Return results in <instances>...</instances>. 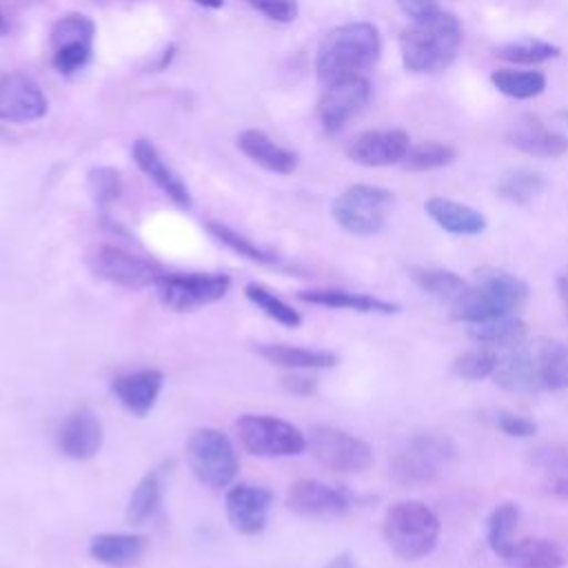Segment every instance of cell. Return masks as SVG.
Instances as JSON below:
<instances>
[{"mask_svg": "<svg viewBox=\"0 0 568 568\" xmlns=\"http://www.w3.org/2000/svg\"><path fill=\"white\" fill-rule=\"evenodd\" d=\"M493 379L515 393L568 388V342L532 339L497 351Z\"/></svg>", "mask_w": 568, "mask_h": 568, "instance_id": "1", "label": "cell"}, {"mask_svg": "<svg viewBox=\"0 0 568 568\" xmlns=\"http://www.w3.org/2000/svg\"><path fill=\"white\" fill-rule=\"evenodd\" d=\"M528 300V284L504 268L481 266L450 302V317L464 324L517 315Z\"/></svg>", "mask_w": 568, "mask_h": 568, "instance_id": "2", "label": "cell"}, {"mask_svg": "<svg viewBox=\"0 0 568 568\" xmlns=\"http://www.w3.org/2000/svg\"><path fill=\"white\" fill-rule=\"evenodd\" d=\"M462 22L450 11H433L399 33L402 64L410 73H435L453 64L462 47Z\"/></svg>", "mask_w": 568, "mask_h": 568, "instance_id": "3", "label": "cell"}, {"mask_svg": "<svg viewBox=\"0 0 568 568\" xmlns=\"http://www.w3.org/2000/svg\"><path fill=\"white\" fill-rule=\"evenodd\" d=\"M382 53V38L371 22H348L331 29L315 53V71L324 84L362 75Z\"/></svg>", "mask_w": 568, "mask_h": 568, "instance_id": "4", "label": "cell"}, {"mask_svg": "<svg viewBox=\"0 0 568 568\" xmlns=\"http://www.w3.org/2000/svg\"><path fill=\"white\" fill-rule=\"evenodd\" d=\"M388 548L406 561L430 555L439 541L442 524L433 508L419 499H399L390 504L382 519Z\"/></svg>", "mask_w": 568, "mask_h": 568, "instance_id": "5", "label": "cell"}, {"mask_svg": "<svg viewBox=\"0 0 568 568\" xmlns=\"http://www.w3.org/2000/svg\"><path fill=\"white\" fill-rule=\"evenodd\" d=\"M193 477L209 488H226L240 470L233 442L217 428H195L184 446Z\"/></svg>", "mask_w": 568, "mask_h": 568, "instance_id": "6", "label": "cell"}, {"mask_svg": "<svg viewBox=\"0 0 568 568\" xmlns=\"http://www.w3.org/2000/svg\"><path fill=\"white\" fill-rule=\"evenodd\" d=\"M393 193L373 184H353L342 191L331 206L333 220L353 235H375L384 229L390 209Z\"/></svg>", "mask_w": 568, "mask_h": 568, "instance_id": "7", "label": "cell"}, {"mask_svg": "<svg viewBox=\"0 0 568 568\" xmlns=\"http://www.w3.org/2000/svg\"><path fill=\"white\" fill-rule=\"evenodd\" d=\"M240 446L257 457H293L306 450V435L275 415L246 413L235 422Z\"/></svg>", "mask_w": 568, "mask_h": 568, "instance_id": "8", "label": "cell"}, {"mask_svg": "<svg viewBox=\"0 0 568 568\" xmlns=\"http://www.w3.org/2000/svg\"><path fill=\"white\" fill-rule=\"evenodd\" d=\"M89 268L104 282L122 288L155 286L166 273L164 266L151 257L131 253L118 244H98L87 255Z\"/></svg>", "mask_w": 568, "mask_h": 568, "instance_id": "9", "label": "cell"}, {"mask_svg": "<svg viewBox=\"0 0 568 568\" xmlns=\"http://www.w3.org/2000/svg\"><path fill=\"white\" fill-rule=\"evenodd\" d=\"M231 288L226 273H164L155 293L164 308L175 313H191L220 302Z\"/></svg>", "mask_w": 568, "mask_h": 568, "instance_id": "10", "label": "cell"}, {"mask_svg": "<svg viewBox=\"0 0 568 568\" xmlns=\"http://www.w3.org/2000/svg\"><path fill=\"white\" fill-rule=\"evenodd\" d=\"M306 448L328 470L362 473L373 464V448L353 433L315 424L306 435Z\"/></svg>", "mask_w": 568, "mask_h": 568, "instance_id": "11", "label": "cell"}, {"mask_svg": "<svg viewBox=\"0 0 568 568\" xmlns=\"http://www.w3.org/2000/svg\"><path fill=\"white\" fill-rule=\"evenodd\" d=\"M455 457V444L444 435H417L395 457L393 475L404 484L433 479Z\"/></svg>", "mask_w": 568, "mask_h": 568, "instance_id": "12", "label": "cell"}, {"mask_svg": "<svg viewBox=\"0 0 568 568\" xmlns=\"http://www.w3.org/2000/svg\"><path fill=\"white\" fill-rule=\"evenodd\" d=\"M286 506L300 517L337 519L351 510L353 499L344 488L317 479H297L286 493Z\"/></svg>", "mask_w": 568, "mask_h": 568, "instance_id": "13", "label": "cell"}, {"mask_svg": "<svg viewBox=\"0 0 568 568\" xmlns=\"http://www.w3.org/2000/svg\"><path fill=\"white\" fill-rule=\"evenodd\" d=\"M271 506V488L255 484H233L224 497L226 519L240 535H260L266 528Z\"/></svg>", "mask_w": 568, "mask_h": 568, "instance_id": "14", "label": "cell"}, {"mask_svg": "<svg viewBox=\"0 0 568 568\" xmlns=\"http://www.w3.org/2000/svg\"><path fill=\"white\" fill-rule=\"evenodd\" d=\"M371 82L364 75L346 78L326 84V91L320 100L317 115L326 133H337L344 124L368 102Z\"/></svg>", "mask_w": 568, "mask_h": 568, "instance_id": "15", "label": "cell"}, {"mask_svg": "<svg viewBox=\"0 0 568 568\" xmlns=\"http://www.w3.org/2000/svg\"><path fill=\"white\" fill-rule=\"evenodd\" d=\"M49 100L40 84L20 71L0 75V120L33 122L44 118Z\"/></svg>", "mask_w": 568, "mask_h": 568, "instance_id": "16", "label": "cell"}, {"mask_svg": "<svg viewBox=\"0 0 568 568\" xmlns=\"http://www.w3.org/2000/svg\"><path fill=\"white\" fill-rule=\"evenodd\" d=\"M104 430L98 415L82 406L71 410L55 430V446L58 450L75 462L93 459L102 448Z\"/></svg>", "mask_w": 568, "mask_h": 568, "instance_id": "17", "label": "cell"}, {"mask_svg": "<svg viewBox=\"0 0 568 568\" xmlns=\"http://www.w3.org/2000/svg\"><path fill=\"white\" fill-rule=\"evenodd\" d=\"M410 138L404 129H375L355 135L346 144V158L362 166H390L406 158Z\"/></svg>", "mask_w": 568, "mask_h": 568, "instance_id": "18", "label": "cell"}, {"mask_svg": "<svg viewBox=\"0 0 568 568\" xmlns=\"http://www.w3.org/2000/svg\"><path fill=\"white\" fill-rule=\"evenodd\" d=\"M131 155L138 164V169L180 209H191L193 206V197L191 191L186 186V182L180 178L178 171H173V166L162 158V153L158 151V146L146 140V138H138L131 146Z\"/></svg>", "mask_w": 568, "mask_h": 568, "instance_id": "19", "label": "cell"}, {"mask_svg": "<svg viewBox=\"0 0 568 568\" xmlns=\"http://www.w3.org/2000/svg\"><path fill=\"white\" fill-rule=\"evenodd\" d=\"M164 386V373L158 368H140L111 379L113 397L135 417H146Z\"/></svg>", "mask_w": 568, "mask_h": 568, "instance_id": "20", "label": "cell"}, {"mask_svg": "<svg viewBox=\"0 0 568 568\" xmlns=\"http://www.w3.org/2000/svg\"><path fill=\"white\" fill-rule=\"evenodd\" d=\"M506 140L521 153L537 158H561L568 153V138L548 129L535 115H521L506 133Z\"/></svg>", "mask_w": 568, "mask_h": 568, "instance_id": "21", "label": "cell"}, {"mask_svg": "<svg viewBox=\"0 0 568 568\" xmlns=\"http://www.w3.org/2000/svg\"><path fill=\"white\" fill-rule=\"evenodd\" d=\"M235 144L251 162L277 175H291L300 164L295 151L277 144L260 129H244L242 133H237Z\"/></svg>", "mask_w": 568, "mask_h": 568, "instance_id": "22", "label": "cell"}, {"mask_svg": "<svg viewBox=\"0 0 568 568\" xmlns=\"http://www.w3.org/2000/svg\"><path fill=\"white\" fill-rule=\"evenodd\" d=\"M173 462H162L153 466L133 488L129 501H126V524L131 526H142L146 524L162 506L164 493H166V479L171 475Z\"/></svg>", "mask_w": 568, "mask_h": 568, "instance_id": "23", "label": "cell"}, {"mask_svg": "<svg viewBox=\"0 0 568 568\" xmlns=\"http://www.w3.org/2000/svg\"><path fill=\"white\" fill-rule=\"evenodd\" d=\"M149 541L138 532H100L89 541V555L111 568H129L146 555Z\"/></svg>", "mask_w": 568, "mask_h": 568, "instance_id": "24", "label": "cell"}, {"mask_svg": "<svg viewBox=\"0 0 568 568\" xmlns=\"http://www.w3.org/2000/svg\"><path fill=\"white\" fill-rule=\"evenodd\" d=\"M253 351L273 366L288 371H317L339 364V355L324 348H304L291 344H253Z\"/></svg>", "mask_w": 568, "mask_h": 568, "instance_id": "25", "label": "cell"}, {"mask_svg": "<svg viewBox=\"0 0 568 568\" xmlns=\"http://www.w3.org/2000/svg\"><path fill=\"white\" fill-rule=\"evenodd\" d=\"M428 217L444 231L453 233V235H479L486 229V217L484 213H479L477 209L457 202V200H448V197H428L424 204Z\"/></svg>", "mask_w": 568, "mask_h": 568, "instance_id": "26", "label": "cell"}, {"mask_svg": "<svg viewBox=\"0 0 568 568\" xmlns=\"http://www.w3.org/2000/svg\"><path fill=\"white\" fill-rule=\"evenodd\" d=\"M297 300L315 306H328V308H346V311H357V313H397L399 304L388 302L368 293H355V291H344V288H308L300 291Z\"/></svg>", "mask_w": 568, "mask_h": 568, "instance_id": "27", "label": "cell"}, {"mask_svg": "<svg viewBox=\"0 0 568 568\" xmlns=\"http://www.w3.org/2000/svg\"><path fill=\"white\" fill-rule=\"evenodd\" d=\"M468 337L475 339L479 346H488L495 351H506L517 344H521L528 335V324L519 320L517 315H506V317H495V320H484L468 324L466 328Z\"/></svg>", "mask_w": 568, "mask_h": 568, "instance_id": "28", "label": "cell"}, {"mask_svg": "<svg viewBox=\"0 0 568 568\" xmlns=\"http://www.w3.org/2000/svg\"><path fill=\"white\" fill-rule=\"evenodd\" d=\"M504 561L510 568H561L566 557L555 541L541 537H526L515 539Z\"/></svg>", "mask_w": 568, "mask_h": 568, "instance_id": "29", "label": "cell"}, {"mask_svg": "<svg viewBox=\"0 0 568 568\" xmlns=\"http://www.w3.org/2000/svg\"><path fill=\"white\" fill-rule=\"evenodd\" d=\"M408 275L419 291L448 302H453L466 286V280L462 275L437 266H410Z\"/></svg>", "mask_w": 568, "mask_h": 568, "instance_id": "30", "label": "cell"}, {"mask_svg": "<svg viewBox=\"0 0 568 568\" xmlns=\"http://www.w3.org/2000/svg\"><path fill=\"white\" fill-rule=\"evenodd\" d=\"M517 521H519V506L513 501L499 504L497 508H493V513L488 515L486 521V541L490 546V550L495 555H499L501 559L508 555V550L515 544V530H517Z\"/></svg>", "mask_w": 568, "mask_h": 568, "instance_id": "31", "label": "cell"}, {"mask_svg": "<svg viewBox=\"0 0 568 568\" xmlns=\"http://www.w3.org/2000/svg\"><path fill=\"white\" fill-rule=\"evenodd\" d=\"M493 87L515 100H530L546 89V75L541 71H515V69H497L490 73Z\"/></svg>", "mask_w": 568, "mask_h": 568, "instance_id": "32", "label": "cell"}, {"mask_svg": "<svg viewBox=\"0 0 568 568\" xmlns=\"http://www.w3.org/2000/svg\"><path fill=\"white\" fill-rule=\"evenodd\" d=\"M206 231L222 244L226 246L229 251H233L235 255L240 257H246L251 262H257V264H266V266H273L277 264V255L260 244H255L253 240H248L246 235H242L240 231L231 229L229 224H222V222H206Z\"/></svg>", "mask_w": 568, "mask_h": 568, "instance_id": "33", "label": "cell"}, {"mask_svg": "<svg viewBox=\"0 0 568 568\" xmlns=\"http://www.w3.org/2000/svg\"><path fill=\"white\" fill-rule=\"evenodd\" d=\"M244 297L257 306L266 317L275 320L277 324L286 326V328H297L302 324V315L297 308H293L288 302H284L282 297H277L271 288H266L264 284H246L244 286Z\"/></svg>", "mask_w": 568, "mask_h": 568, "instance_id": "34", "label": "cell"}, {"mask_svg": "<svg viewBox=\"0 0 568 568\" xmlns=\"http://www.w3.org/2000/svg\"><path fill=\"white\" fill-rule=\"evenodd\" d=\"M546 189V178L535 171V169H515L508 171L499 184H497V193L515 204H526L530 202L535 195H539Z\"/></svg>", "mask_w": 568, "mask_h": 568, "instance_id": "35", "label": "cell"}, {"mask_svg": "<svg viewBox=\"0 0 568 568\" xmlns=\"http://www.w3.org/2000/svg\"><path fill=\"white\" fill-rule=\"evenodd\" d=\"M561 49L552 42L546 40H537V38H524V40H515L508 44H501L495 55L506 60V62H515V64H541L548 60L559 58Z\"/></svg>", "mask_w": 568, "mask_h": 568, "instance_id": "36", "label": "cell"}, {"mask_svg": "<svg viewBox=\"0 0 568 568\" xmlns=\"http://www.w3.org/2000/svg\"><path fill=\"white\" fill-rule=\"evenodd\" d=\"M535 464L544 473L546 490L559 499H568V448L539 450Z\"/></svg>", "mask_w": 568, "mask_h": 568, "instance_id": "37", "label": "cell"}, {"mask_svg": "<svg viewBox=\"0 0 568 568\" xmlns=\"http://www.w3.org/2000/svg\"><path fill=\"white\" fill-rule=\"evenodd\" d=\"M457 158L455 146L446 144V142H422L408 149L406 158L402 160V166L406 171H433V169H442L446 164H450Z\"/></svg>", "mask_w": 568, "mask_h": 568, "instance_id": "38", "label": "cell"}, {"mask_svg": "<svg viewBox=\"0 0 568 568\" xmlns=\"http://www.w3.org/2000/svg\"><path fill=\"white\" fill-rule=\"evenodd\" d=\"M95 38V22L87 13H64L60 16L49 33L51 49L69 42H93Z\"/></svg>", "mask_w": 568, "mask_h": 568, "instance_id": "39", "label": "cell"}, {"mask_svg": "<svg viewBox=\"0 0 568 568\" xmlns=\"http://www.w3.org/2000/svg\"><path fill=\"white\" fill-rule=\"evenodd\" d=\"M495 366H497V351L488 346L464 351L453 359V373L466 382L493 377Z\"/></svg>", "mask_w": 568, "mask_h": 568, "instance_id": "40", "label": "cell"}, {"mask_svg": "<svg viewBox=\"0 0 568 568\" xmlns=\"http://www.w3.org/2000/svg\"><path fill=\"white\" fill-rule=\"evenodd\" d=\"M87 191L95 206L106 209L122 193V178L113 166H93L87 173Z\"/></svg>", "mask_w": 568, "mask_h": 568, "instance_id": "41", "label": "cell"}, {"mask_svg": "<svg viewBox=\"0 0 568 568\" xmlns=\"http://www.w3.org/2000/svg\"><path fill=\"white\" fill-rule=\"evenodd\" d=\"M51 64L58 73L71 75L84 69L93 55V42H69L51 49Z\"/></svg>", "mask_w": 568, "mask_h": 568, "instance_id": "42", "label": "cell"}, {"mask_svg": "<svg viewBox=\"0 0 568 568\" xmlns=\"http://www.w3.org/2000/svg\"><path fill=\"white\" fill-rule=\"evenodd\" d=\"M251 9L260 11L273 22H293L297 18V2L295 0H244Z\"/></svg>", "mask_w": 568, "mask_h": 568, "instance_id": "43", "label": "cell"}, {"mask_svg": "<svg viewBox=\"0 0 568 568\" xmlns=\"http://www.w3.org/2000/svg\"><path fill=\"white\" fill-rule=\"evenodd\" d=\"M495 424L497 428L504 433V435H510V437H532L537 433V424L524 415H515V413H497L495 417Z\"/></svg>", "mask_w": 568, "mask_h": 568, "instance_id": "44", "label": "cell"}, {"mask_svg": "<svg viewBox=\"0 0 568 568\" xmlns=\"http://www.w3.org/2000/svg\"><path fill=\"white\" fill-rule=\"evenodd\" d=\"M280 386L291 395L308 397L317 390V379L308 377V375H300V373H288V375L280 377Z\"/></svg>", "mask_w": 568, "mask_h": 568, "instance_id": "45", "label": "cell"}, {"mask_svg": "<svg viewBox=\"0 0 568 568\" xmlns=\"http://www.w3.org/2000/svg\"><path fill=\"white\" fill-rule=\"evenodd\" d=\"M397 4L410 20H417V18H424L433 11H437L435 0H397Z\"/></svg>", "mask_w": 568, "mask_h": 568, "instance_id": "46", "label": "cell"}, {"mask_svg": "<svg viewBox=\"0 0 568 568\" xmlns=\"http://www.w3.org/2000/svg\"><path fill=\"white\" fill-rule=\"evenodd\" d=\"M322 568H357V561L351 552H339L333 559H328Z\"/></svg>", "mask_w": 568, "mask_h": 568, "instance_id": "47", "label": "cell"}, {"mask_svg": "<svg viewBox=\"0 0 568 568\" xmlns=\"http://www.w3.org/2000/svg\"><path fill=\"white\" fill-rule=\"evenodd\" d=\"M557 293L561 297V304L568 313V268H564L559 275H557Z\"/></svg>", "mask_w": 568, "mask_h": 568, "instance_id": "48", "label": "cell"}, {"mask_svg": "<svg viewBox=\"0 0 568 568\" xmlns=\"http://www.w3.org/2000/svg\"><path fill=\"white\" fill-rule=\"evenodd\" d=\"M195 4H200V7H206V9H220V7H224V0H193Z\"/></svg>", "mask_w": 568, "mask_h": 568, "instance_id": "49", "label": "cell"}, {"mask_svg": "<svg viewBox=\"0 0 568 568\" xmlns=\"http://www.w3.org/2000/svg\"><path fill=\"white\" fill-rule=\"evenodd\" d=\"M7 31H9V20H7V13H4V9H2V4H0V38H2Z\"/></svg>", "mask_w": 568, "mask_h": 568, "instance_id": "50", "label": "cell"}, {"mask_svg": "<svg viewBox=\"0 0 568 568\" xmlns=\"http://www.w3.org/2000/svg\"><path fill=\"white\" fill-rule=\"evenodd\" d=\"M559 115H561V118H566V120H568V111H561V113H559Z\"/></svg>", "mask_w": 568, "mask_h": 568, "instance_id": "51", "label": "cell"}]
</instances>
